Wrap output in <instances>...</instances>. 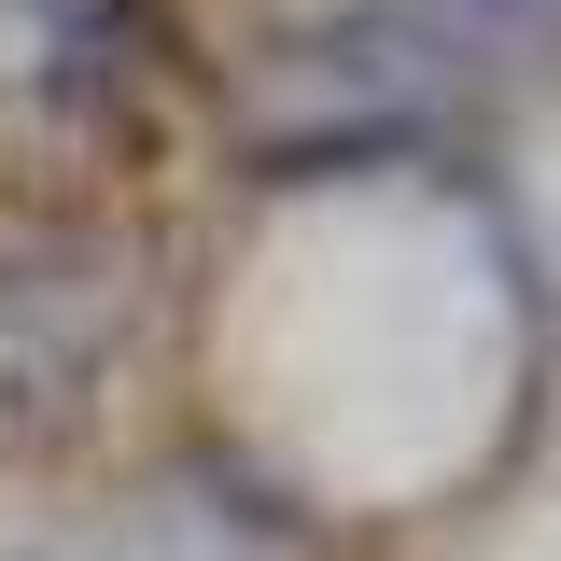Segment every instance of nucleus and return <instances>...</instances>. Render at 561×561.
I'll return each mask as SVG.
<instances>
[{"mask_svg":"<svg viewBox=\"0 0 561 561\" xmlns=\"http://www.w3.org/2000/svg\"><path fill=\"white\" fill-rule=\"evenodd\" d=\"M478 43H519V28H561V0H463Z\"/></svg>","mask_w":561,"mask_h":561,"instance_id":"f257e3e1","label":"nucleus"}]
</instances>
